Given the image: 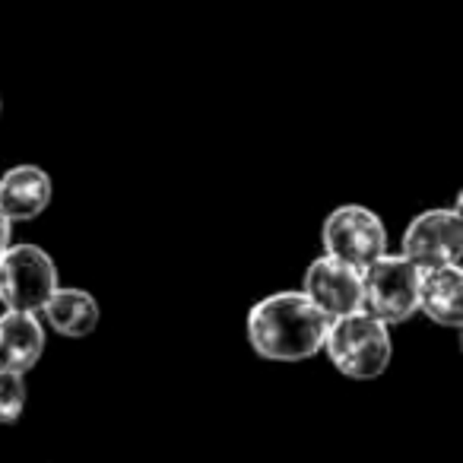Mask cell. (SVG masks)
Here are the masks:
<instances>
[{"label": "cell", "instance_id": "cell-1", "mask_svg": "<svg viewBox=\"0 0 463 463\" xmlns=\"http://www.w3.org/2000/svg\"><path fill=\"white\" fill-rule=\"evenodd\" d=\"M330 317L305 292H273L248 311V340L270 362H302L324 349Z\"/></svg>", "mask_w": 463, "mask_h": 463}, {"label": "cell", "instance_id": "cell-2", "mask_svg": "<svg viewBox=\"0 0 463 463\" xmlns=\"http://www.w3.org/2000/svg\"><path fill=\"white\" fill-rule=\"evenodd\" d=\"M324 349H327L336 372H343L346 378L355 381H372L378 374H384L393 355L387 324L378 321L374 315H368L365 308L343 317H330Z\"/></svg>", "mask_w": 463, "mask_h": 463}, {"label": "cell", "instance_id": "cell-3", "mask_svg": "<svg viewBox=\"0 0 463 463\" xmlns=\"http://www.w3.org/2000/svg\"><path fill=\"white\" fill-rule=\"evenodd\" d=\"M365 311L384 324H403L419 311V267L403 254H381L362 267Z\"/></svg>", "mask_w": 463, "mask_h": 463}, {"label": "cell", "instance_id": "cell-4", "mask_svg": "<svg viewBox=\"0 0 463 463\" xmlns=\"http://www.w3.org/2000/svg\"><path fill=\"white\" fill-rule=\"evenodd\" d=\"M58 267L39 245H10L0 254V302L7 311H42L58 289Z\"/></svg>", "mask_w": 463, "mask_h": 463}, {"label": "cell", "instance_id": "cell-5", "mask_svg": "<svg viewBox=\"0 0 463 463\" xmlns=\"http://www.w3.org/2000/svg\"><path fill=\"white\" fill-rule=\"evenodd\" d=\"M324 251L362 270L374 258L387 254V229L368 206L343 203L324 222Z\"/></svg>", "mask_w": 463, "mask_h": 463}, {"label": "cell", "instance_id": "cell-6", "mask_svg": "<svg viewBox=\"0 0 463 463\" xmlns=\"http://www.w3.org/2000/svg\"><path fill=\"white\" fill-rule=\"evenodd\" d=\"M403 258H410L419 270L460 264L463 254V219L457 210H425L406 225Z\"/></svg>", "mask_w": 463, "mask_h": 463}, {"label": "cell", "instance_id": "cell-7", "mask_svg": "<svg viewBox=\"0 0 463 463\" xmlns=\"http://www.w3.org/2000/svg\"><path fill=\"white\" fill-rule=\"evenodd\" d=\"M302 292L327 317H343L365 308V298H362V270L346 264V260L330 258V254L317 258L305 270Z\"/></svg>", "mask_w": 463, "mask_h": 463}, {"label": "cell", "instance_id": "cell-8", "mask_svg": "<svg viewBox=\"0 0 463 463\" xmlns=\"http://www.w3.org/2000/svg\"><path fill=\"white\" fill-rule=\"evenodd\" d=\"M45 353V327L29 311L0 315V372L26 374Z\"/></svg>", "mask_w": 463, "mask_h": 463}, {"label": "cell", "instance_id": "cell-9", "mask_svg": "<svg viewBox=\"0 0 463 463\" xmlns=\"http://www.w3.org/2000/svg\"><path fill=\"white\" fill-rule=\"evenodd\" d=\"M52 203V178L39 165H14L0 178V210L10 222L35 219Z\"/></svg>", "mask_w": 463, "mask_h": 463}, {"label": "cell", "instance_id": "cell-10", "mask_svg": "<svg viewBox=\"0 0 463 463\" xmlns=\"http://www.w3.org/2000/svg\"><path fill=\"white\" fill-rule=\"evenodd\" d=\"M463 273L460 264L448 267H431V270H419V308L441 327H460L463 324Z\"/></svg>", "mask_w": 463, "mask_h": 463}, {"label": "cell", "instance_id": "cell-11", "mask_svg": "<svg viewBox=\"0 0 463 463\" xmlns=\"http://www.w3.org/2000/svg\"><path fill=\"white\" fill-rule=\"evenodd\" d=\"M42 315L58 334L64 336H90L99 327V302L86 289H54L52 298L42 305Z\"/></svg>", "mask_w": 463, "mask_h": 463}, {"label": "cell", "instance_id": "cell-12", "mask_svg": "<svg viewBox=\"0 0 463 463\" xmlns=\"http://www.w3.org/2000/svg\"><path fill=\"white\" fill-rule=\"evenodd\" d=\"M26 410V381L16 372H0V425H14Z\"/></svg>", "mask_w": 463, "mask_h": 463}, {"label": "cell", "instance_id": "cell-13", "mask_svg": "<svg viewBox=\"0 0 463 463\" xmlns=\"http://www.w3.org/2000/svg\"><path fill=\"white\" fill-rule=\"evenodd\" d=\"M10 239H14V222L7 219V213L0 210V254L10 248Z\"/></svg>", "mask_w": 463, "mask_h": 463}]
</instances>
